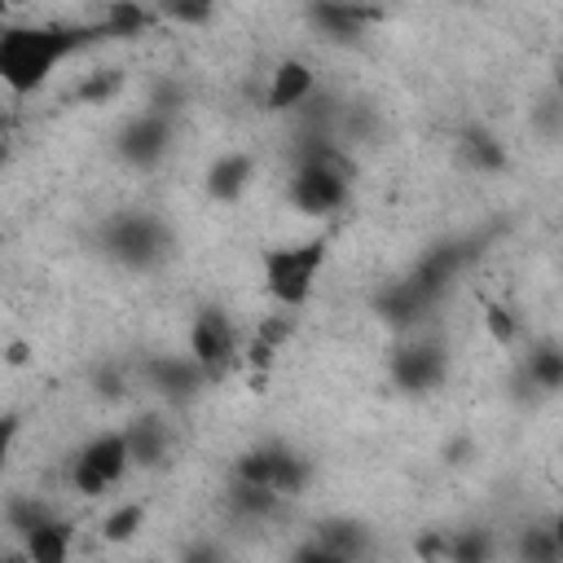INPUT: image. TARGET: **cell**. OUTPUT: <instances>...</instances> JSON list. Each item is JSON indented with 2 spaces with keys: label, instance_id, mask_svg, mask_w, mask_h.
Wrapping results in <instances>:
<instances>
[{
  "label": "cell",
  "instance_id": "7c38bea8",
  "mask_svg": "<svg viewBox=\"0 0 563 563\" xmlns=\"http://www.w3.org/2000/svg\"><path fill=\"white\" fill-rule=\"evenodd\" d=\"M312 541H321L325 550H334L339 559H347V563H365L369 559V550H374V537H369V528L361 523V519H321V523H312Z\"/></svg>",
  "mask_w": 563,
  "mask_h": 563
},
{
  "label": "cell",
  "instance_id": "7a4b0ae2",
  "mask_svg": "<svg viewBox=\"0 0 563 563\" xmlns=\"http://www.w3.org/2000/svg\"><path fill=\"white\" fill-rule=\"evenodd\" d=\"M325 251H330V238H303V242H286V246H264L260 255V268H264V290L277 308H303L317 277H321V264H325Z\"/></svg>",
  "mask_w": 563,
  "mask_h": 563
},
{
  "label": "cell",
  "instance_id": "7402d4cb",
  "mask_svg": "<svg viewBox=\"0 0 563 563\" xmlns=\"http://www.w3.org/2000/svg\"><path fill=\"white\" fill-rule=\"evenodd\" d=\"M141 528H145V506H141V501H123V506H114V510L101 519V541L123 545V541H132Z\"/></svg>",
  "mask_w": 563,
  "mask_h": 563
},
{
  "label": "cell",
  "instance_id": "8fae6325",
  "mask_svg": "<svg viewBox=\"0 0 563 563\" xmlns=\"http://www.w3.org/2000/svg\"><path fill=\"white\" fill-rule=\"evenodd\" d=\"M123 435H128V449H132V466H141V471H158V466L172 462V427H167L163 418L145 413V418L128 422Z\"/></svg>",
  "mask_w": 563,
  "mask_h": 563
},
{
  "label": "cell",
  "instance_id": "f1b7e54d",
  "mask_svg": "<svg viewBox=\"0 0 563 563\" xmlns=\"http://www.w3.org/2000/svg\"><path fill=\"white\" fill-rule=\"evenodd\" d=\"M167 22H211V4H172L163 9Z\"/></svg>",
  "mask_w": 563,
  "mask_h": 563
},
{
  "label": "cell",
  "instance_id": "83f0119b",
  "mask_svg": "<svg viewBox=\"0 0 563 563\" xmlns=\"http://www.w3.org/2000/svg\"><path fill=\"white\" fill-rule=\"evenodd\" d=\"M413 550H418L422 563H444V554H449V532H422Z\"/></svg>",
  "mask_w": 563,
  "mask_h": 563
},
{
  "label": "cell",
  "instance_id": "9c48e42d",
  "mask_svg": "<svg viewBox=\"0 0 563 563\" xmlns=\"http://www.w3.org/2000/svg\"><path fill=\"white\" fill-rule=\"evenodd\" d=\"M312 88H317L312 66H308V62H299V57H282V62L273 66V75H268L264 110H277V114L299 110V106H308V101H312Z\"/></svg>",
  "mask_w": 563,
  "mask_h": 563
},
{
  "label": "cell",
  "instance_id": "ba28073f",
  "mask_svg": "<svg viewBox=\"0 0 563 563\" xmlns=\"http://www.w3.org/2000/svg\"><path fill=\"white\" fill-rule=\"evenodd\" d=\"M141 374H145V383H150V391H158V396H167V400H189V396H198L211 378H207V369L185 352V356H150L145 365H141Z\"/></svg>",
  "mask_w": 563,
  "mask_h": 563
},
{
  "label": "cell",
  "instance_id": "d6986e66",
  "mask_svg": "<svg viewBox=\"0 0 563 563\" xmlns=\"http://www.w3.org/2000/svg\"><path fill=\"white\" fill-rule=\"evenodd\" d=\"M224 501H229V515H233V519H246V523L268 519V515H277V506H282V497H277L273 488H255V484H229Z\"/></svg>",
  "mask_w": 563,
  "mask_h": 563
},
{
  "label": "cell",
  "instance_id": "ffe728a7",
  "mask_svg": "<svg viewBox=\"0 0 563 563\" xmlns=\"http://www.w3.org/2000/svg\"><path fill=\"white\" fill-rule=\"evenodd\" d=\"M497 559V541L488 528H457L449 532V554L444 563H493Z\"/></svg>",
  "mask_w": 563,
  "mask_h": 563
},
{
  "label": "cell",
  "instance_id": "4dcf8cb0",
  "mask_svg": "<svg viewBox=\"0 0 563 563\" xmlns=\"http://www.w3.org/2000/svg\"><path fill=\"white\" fill-rule=\"evenodd\" d=\"M4 563H31V559H26L22 550H13V554H4Z\"/></svg>",
  "mask_w": 563,
  "mask_h": 563
},
{
  "label": "cell",
  "instance_id": "484cf974",
  "mask_svg": "<svg viewBox=\"0 0 563 563\" xmlns=\"http://www.w3.org/2000/svg\"><path fill=\"white\" fill-rule=\"evenodd\" d=\"M176 563H229V554H224V545H220V541L202 537V541H189V545L180 550V559H176Z\"/></svg>",
  "mask_w": 563,
  "mask_h": 563
},
{
  "label": "cell",
  "instance_id": "30bf717a",
  "mask_svg": "<svg viewBox=\"0 0 563 563\" xmlns=\"http://www.w3.org/2000/svg\"><path fill=\"white\" fill-rule=\"evenodd\" d=\"M251 180H255V154L229 150V154H220V158L207 167L202 189H207L211 202H238V198L251 189Z\"/></svg>",
  "mask_w": 563,
  "mask_h": 563
},
{
  "label": "cell",
  "instance_id": "9a60e30c",
  "mask_svg": "<svg viewBox=\"0 0 563 563\" xmlns=\"http://www.w3.org/2000/svg\"><path fill=\"white\" fill-rule=\"evenodd\" d=\"M457 154H462V163H466L471 172H484V176H493V172L506 167V150H501V141H497L488 128H462Z\"/></svg>",
  "mask_w": 563,
  "mask_h": 563
},
{
  "label": "cell",
  "instance_id": "2e32d148",
  "mask_svg": "<svg viewBox=\"0 0 563 563\" xmlns=\"http://www.w3.org/2000/svg\"><path fill=\"white\" fill-rule=\"evenodd\" d=\"M158 22H163V9H145V4H123V0H114V4L101 9L97 31H101V35H141V31L158 26Z\"/></svg>",
  "mask_w": 563,
  "mask_h": 563
},
{
  "label": "cell",
  "instance_id": "8992f818",
  "mask_svg": "<svg viewBox=\"0 0 563 563\" xmlns=\"http://www.w3.org/2000/svg\"><path fill=\"white\" fill-rule=\"evenodd\" d=\"M172 136H176V119H163V114L141 110V114H132V119L114 132V154H119L128 167L150 172V167H158V163L167 158Z\"/></svg>",
  "mask_w": 563,
  "mask_h": 563
},
{
  "label": "cell",
  "instance_id": "603a6c76",
  "mask_svg": "<svg viewBox=\"0 0 563 563\" xmlns=\"http://www.w3.org/2000/svg\"><path fill=\"white\" fill-rule=\"evenodd\" d=\"M44 519H53V510H48L44 501H35V497H22V493H18V497H9V501H4V523L13 528V537H18V541H22L26 532H35Z\"/></svg>",
  "mask_w": 563,
  "mask_h": 563
},
{
  "label": "cell",
  "instance_id": "e0dca14e",
  "mask_svg": "<svg viewBox=\"0 0 563 563\" xmlns=\"http://www.w3.org/2000/svg\"><path fill=\"white\" fill-rule=\"evenodd\" d=\"M312 479V462L286 444H273V493L277 497H299Z\"/></svg>",
  "mask_w": 563,
  "mask_h": 563
},
{
  "label": "cell",
  "instance_id": "4316f807",
  "mask_svg": "<svg viewBox=\"0 0 563 563\" xmlns=\"http://www.w3.org/2000/svg\"><path fill=\"white\" fill-rule=\"evenodd\" d=\"M286 563H347V559H339L334 550H325L321 541H312V537H308V541H299V545L290 550V559H286Z\"/></svg>",
  "mask_w": 563,
  "mask_h": 563
},
{
  "label": "cell",
  "instance_id": "52a82bcc",
  "mask_svg": "<svg viewBox=\"0 0 563 563\" xmlns=\"http://www.w3.org/2000/svg\"><path fill=\"white\" fill-rule=\"evenodd\" d=\"M238 325L229 321L224 308H202L189 321V356L207 369V378H220L238 361Z\"/></svg>",
  "mask_w": 563,
  "mask_h": 563
},
{
  "label": "cell",
  "instance_id": "44dd1931",
  "mask_svg": "<svg viewBox=\"0 0 563 563\" xmlns=\"http://www.w3.org/2000/svg\"><path fill=\"white\" fill-rule=\"evenodd\" d=\"M523 374H528L532 387H541V391H559V387H563V347H554V343L532 347L528 361H523Z\"/></svg>",
  "mask_w": 563,
  "mask_h": 563
},
{
  "label": "cell",
  "instance_id": "f546056e",
  "mask_svg": "<svg viewBox=\"0 0 563 563\" xmlns=\"http://www.w3.org/2000/svg\"><path fill=\"white\" fill-rule=\"evenodd\" d=\"M550 528H554V537H559V545H563V510L550 519Z\"/></svg>",
  "mask_w": 563,
  "mask_h": 563
},
{
  "label": "cell",
  "instance_id": "ac0fdd59",
  "mask_svg": "<svg viewBox=\"0 0 563 563\" xmlns=\"http://www.w3.org/2000/svg\"><path fill=\"white\" fill-rule=\"evenodd\" d=\"M515 563H563V545L550 523H523L515 537Z\"/></svg>",
  "mask_w": 563,
  "mask_h": 563
},
{
  "label": "cell",
  "instance_id": "277c9868",
  "mask_svg": "<svg viewBox=\"0 0 563 563\" xmlns=\"http://www.w3.org/2000/svg\"><path fill=\"white\" fill-rule=\"evenodd\" d=\"M132 471V449L123 431H97L88 444H79L70 462V488L79 497H106L123 475Z\"/></svg>",
  "mask_w": 563,
  "mask_h": 563
},
{
  "label": "cell",
  "instance_id": "1f68e13d",
  "mask_svg": "<svg viewBox=\"0 0 563 563\" xmlns=\"http://www.w3.org/2000/svg\"><path fill=\"white\" fill-rule=\"evenodd\" d=\"M554 84H559V92H563V57H559V66H554Z\"/></svg>",
  "mask_w": 563,
  "mask_h": 563
},
{
  "label": "cell",
  "instance_id": "3957f363",
  "mask_svg": "<svg viewBox=\"0 0 563 563\" xmlns=\"http://www.w3.org/2000/svg\"><path fill=\"white\" fill-rule=\"evenodd\" d=\"M101 242H106V255L119 260L123 268H136V273H150L167 260L172 251V238H167V224L150 211H123V216H110L106 229H101Z\"/></svg>",
  "mask_w": 563,
  "mask_h": 563
},
{
  "label": "cell",
  "instance_id": "cb8c5ba5",
  "mask_svg": "<svg viewBox=\"0 0 563 563\" xmlns=\"http://www.w3.org/2000/svg\"><path fill=\"white\" fill-rule=\"evenodd\" d=\"M484 325H488V334L501 343V347H510L515 339H519V321H515V312L506 308V303H484Z\"/></svg>",
  "mask_w": 563,
  "mask_h": 563
},
{
  "label": "cell",
  "instance_id": "5bb4252c",
  "mask_svg": "<svg viewBox=\"0 0 563 563\" xmlns=\"http://www.w3.org/2000/svg\"><path fill=\"white\" fill-rule=\"evenodd\" d=\"M70 537H75V528L53 515V519H44L35 532L22 537V554H26L31 563H70Z\"/></svg>",
  "mask_w": 563,
  "mask_h": 563
},
{
  "label": "cell",
  "instance_id": "4fadbf2b",
  "mask_svg": "<svg viewBox=\"0 0 563 563\" xmlns=\"http://www.w3.org/2000/svg\"><path fill=\"white\" fill-rule=\"evenodd\" d=\"M383 13L378 9H361V4H312L308 9V22L325 35V40H356L365 35L369 22H378Z\"/></svg>",
  "mask_w": 563,
  "mask_h": 563
},
{
  "label": "cell",
  "instance_id": "6da1fadb",
  "mask_svg": "<svg viewBox=\"0 0 563 563\" xmlns=\"http://www.w3.org/2000/svg\"><path fill=\"white\" fill-rule=\"evenodd\" d=\"M97 26H62V22H18L0 31V79L9 92L26 97L53 79V70L79 53Z\"/></svg>",
  "mask_w": 563,
  "mask_h": 563
},
{
  "label": "cell",
  "instance_id": "d4e9b609",
  "mask_svg": "<svg viewBox=\"0 0 563 563\" xmlns=\"http://www.w3.org/2000/svg\"><path fill=\"white\" fill-rule=\"evenodd\" d=\"M119 84H123V75H119V70H97V75H88V79L79 84V92H75V97L92 106V101L114 97V92H119Z\"/></svg>",
  "mask_w": 563,
  "mask_h": 563
},
{
  "label": "cell",
  "instance_id": "5b68a950",
  "mask_svg": "<svg viewBox=\"0 0 563 563\" xmlns=\"http://www.w3.org/2000/svg\"><path fill=\"white\" fill-rule=\"evenodd\" d=\"M387 374L405 396H427L449 374V352L440 339H405L387 356Z\"/></svg>",
  "mask_w": 563,
  "mask_h": 563
}]
</instances>
